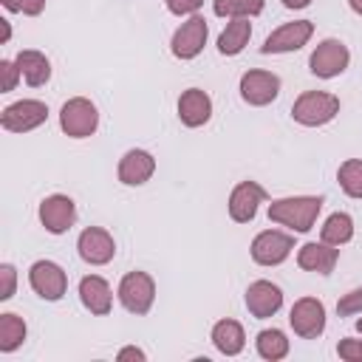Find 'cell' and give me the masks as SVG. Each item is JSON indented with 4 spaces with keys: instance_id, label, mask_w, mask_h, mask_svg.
I'll return each instance as SVG.
<instances>
[{
    "instance_id": "obj_17",
    "label": "cell",
    "mask_w": 362,
    "mask_h": 362,
    "mask_svg": "<svg viewBox=\"0 0 362 362\" xmlns=\"http://www.w3.org/2000/svg\"><path fill=\"white\" fill-rule=\"evenodd\" d=\"M116 173H119V181L124 187H141V184H147L153 178L156 158H153V153H147L141 147H133L119 158V170Z\"/></svg>"
},
{
    "instance_id": "obj_30",
    "label": "cell",
    "mask_w": 362,
    "mask_h": 362,
    "mask_svg": "<svg viewBox=\"0 0 362 362\" xmlns=\"http://www.w3.org/2000/svg\"><path fill=\"white\" fill-rule=\"evenodd\" d=\"M17 291V269L11 263H0V300H11Z\"/></svg>"
},
{
    "instance_id": "obj_24",
    "label": "cell",
    "mask_w": 362,
    "mask_h": 362,
    "mask_svg": "<svg viewBox=\"0 0 362 362\" xmlns=\"http://www.w3.org/2000/svg\"><path fill=\"white\" fill-rule=\"evenodd\" d=\"M354 238V218L348 212H331L320 226V240L331 246H345Z\"/></svg>"
},
{
    "instance_id": "obj_36",
    "label": "cell",
    "mask_w": 362,
    "mask_h": 362,
    "mask_svg": "<svg viewBox=\"0 0 362 362\" xmlns=\"http://www.w3.org/2000/svg\"><path fill=\"white\" fill-rule=\"evenodd\" d=\"M283 6H286V8H291V11H297V8L311 6V0H283Z\"/></svg>"
},
{
    "instance_id": "obj_1",
    "label": "cell",
    "mask_w": 362,
    "mask_h": 362,
    "mask_svg": "<svg viewBox=\"0 0 362 362\" xmlns=\"http://www.w3.org/2000/svg\"><path fill=\"white\" fill-rule=\"evenodd\" d=\"M322 195H288L269 204V221L288 226L291 232H311L317 223V215L322 209Z\"/></svg>"
},
{
    "instance_id": "obj_33",
    "label": "cell",
    "mask_w": 362,
    "mask_h": 362,
    "mask_svg": "<svg viewBox=\"0 0 362 362\" xmlns=\"http://www.w3.org/2000/svg\"><path fill=\"white\" fill-rule=\"evenodd\" d=\"M0 74H3V93H11L20 82V76H23L17 62L14 59H0Z\"/></svg>"
},
{
    "instance_id": "obj_16",
    "label": "cell",
    "mask_w": 362,
    "mask_h": 362,
    "mask_svg": "<svg viewBox=\"0 0 362 362\" xmlns=\"http://www.w3.org/2000/svg\"><path fill=\"white\" fill-rule=\"evenodd\" d=\"M283 305V291L272 280H255L246 288V308L255 320H269L280 311Z\"/></svg>"
},
{
    "instance_id": "obj_38",
    "label": "cell",
    "mask_w": 362,
    "mask_h": 362,
    "mask_svg": "<svg viewBox=\"0 0 362 362\" xmlns=\"http://www.w3.org/2000/svg\"><path fill=\"white\" fill-rule=\"evenodd\" d=\"M348 6H351V11H354V14H359V17H362V0H348Z\"/></svg>"
},
{
    "instance_id": "obj_15",
    "label": "cell",
    "mask_w": 362,
    "mask_h": 362,
    "mask_svg": "<svg viewBox=\"0 0 362 362\" xmlns=\"http://www.w3.org/2000/svg\"><path fill=\"white\" fill-rule=\"evenodd\" d=\"M263 201H266V189L257 181H240L229 192V204H226L229 218L235 223H249V221H255V215H257Z\"/></svg>"
},
{
    "instance_id": "obj_25",
    "label": "cell",
    "mask_w": 362,
    "mask_h": 362,
    "mask_svg": "<svg viewBox=\"0 0 362 362\" xmlns=\"http://www.w3.org/2000/svg\"><path fill=\"white\" fill-rule=\"evenodd\" d=\"M255 348H257V356L266 359V362H277V359H286L288 356V337L280 331V328H263L255 339Z\"/></svg>"
},
{
    "instance_id": "obj_39",
    "label": "cell",
    "mask_w": 362,
    "mask_h": 362,
    "mask_svg": "<svg viewBox=\"0 0 362 362\" xmlns=\"http://www.w3.org/2000/svg\"><path fill=\"white\" fill-rule=\"evenodd\" d=\"M356 331H359V334H362V317H359V320H356Z\"/></svg>"
},
{
    "instance_id": "obj_37",
    "label": "cell",
    "mask_w": 362,
    "mask_h": 362,
    "mask_svg": "<svg viewBox=\"0 0 362 362\" xmlns=\"http://www.w3.org/2000/svg\"><path fill=\"white\" fill-rule=\"evenodd\" d=\"M0 25H3V37H0V42H8V40H11V23H8V20H0Z\"/></svg>"
},
{
    "instance_id": "obj_12",
    "label": "cell",
    "mask_w": 362,
    "mask_h": 362,
    "mask_svg": "<svg viewBox=\"0 0 362 362\" xmlns=\"http://www.w3.org/2000/svg\"><path fill=\"white\" fill-rule=\"evenodd\" d=\"M314 34V23L311 20H294V23H283L280 28H274L263 45L260 54H288V51H300Z\"/></svg>"
},
{
    "instance_id": "obj_10",
    "label": "cell",
    "mask_w": 362,
    "mask_h": 362,
    "mask_svg": "<svg viewBox=\"0 0 362 362\" xmlns=\"http://www.w3.org/2000/svg\"><path fill=\"white\" fill-rule=\"evenodd\" d=\"M294 249V238L280 229H263L255 235L249 252L257 266H280Z\"/></svg>"
},
{
    "instance_id": "obj_35",
    "label": "cell",
    "mask_w": 362,
    "mask_h": 362,
    "mask_svg": "<svg viewBox=\"0 0 362 362\" xmlns=\"http://www.w3.org/2000/svg\"><path fill=\"white\" fill-rule=\"evenodd\" d=\"M116 359H119V362H147V354H144L141 348H136V345H124V348L116 354Z\"/></svg>"
},
{
    "instance_id": "obj_27",
    "label": "cell",
    "mask_w": 362,
    "mask_h": 362,
    "mask_svg": "<svg viewBox=\"0 0 362 362\" xmlns=\"http://www.w3.org/2000/svg\"><path fill=\"white\" fill-rule=\"evenodd\" d=\"M263 0H212V11L218 17H229V20H252L263 11Z\"/></svg>"
},
{
    "instance_id": "obj_9",
    "label": "cell",
    "mask_w": 362,
    "mask_h": 362,
    "mask_svg": "<svg viewBox=\"0 0 362 362\" xmlns=\"http://www.w3.org/2000/svg\"><path fill=\"white\" fill-rule=\"evenodd\" d=\"M240 99L252 107H266L272 105L277 96H280V76L272 74V71H260V68H252L240 76Z\"/></svg>"
},
{
    "instance_id": "obj_32",
    "label": "cell",
    "mask_w": 362,
    "mask_h": 362,
    "mask_svg": "<svg viewBox=\"0 0 362 362\" xmlns=\"http://www.w3.org/2000/svg\"><path fill=\"white\" fill-rule=\"evenodd\" d=\"M3 6H6V11H20L28 17H37V14H42L45 0H3Z\"/></svg>"
},
{
    "instance_id": "obj_20",
    "label": "cell",
    "mask_w": 362,
    "mask_h": 362,
    "mask_svg": "<svg viewBox=\"0 0 362 362\" xmlns=\"http://www.w3.org/2000/svg\"><path fill=\"white\" fill-rule=\"evenodd\" d=\"M79 300L82 305L96 314V317H105L110 314V305H113V291H110V283L99 274H88L79 280Z\"/></svg>"
},
{
    "instance_id": "obj_7",
    "label": "cell",
    "mask_w": 362,
    "mask_h": 362,
    "mask_svg": "<svg viewBox=\"0 0 362 362\" xmlns=\"http://www.w3.org/2000/svg\"><path fill=\"white\" fill-rule=\"evenodd\" d=\"M28 286L34 288L37 297H42V300H48V303H57V300H62L65 291H68V274H65V269H62L59 263H54V260H37V263H31V269H28Z\"/></svg>"
},
{
    "instance_id": "obj_34",
    "label": "cell",
    "mask_w": 362,
    "mask_h": 362,
    "mask_svg": "<svg viewBox=\"0 0 362 362\" xmlns=\"http://www.w3.org/2000/svg\"><path fill=\"white\" fill-rule=\"evenodd\" d=\"M167 11L175 14V17H192L198 14V8L204 6V0H164Z\"/></svg>"
},
{
    "instance_id": "obj_31",
    "label": "cell",
    "mask_w": 362,
    "mask_h": 362,
    "mask_svg": "<svg viewBox=\"0 0 362 362\" xmlns=\"http://www.w3.org/2000/svg\"><path fill=\"white\" fill-rule=\"evenodd\" d=\"M337 354L345 362H362V339L359 337H342L337 345Z\"/></svg>"
},
{
    "instance_id": "obj_5",
    "label": "cell",
    "mask_w": 362,
    "mask_h": 362,
    "mask_svg": "<svg viewBox=\"0 0 362 362\" xmlns=\"http://www.w3.org/2000/svg\"><path fill=\"white\" fill-rule=\"evenodd\" d=\"M116 294H119V303L130 314L144 317L153 308V300H156V280L147 272H127L119 280V291Z\"/></svg>"
},
{
    "instance_id": "obj_23",
    "label": "cell",
    "mask_w": 362,
    "mask_h": 362,
    "mask_svg": "<svg viewBox=\"0 0 362 362\" xmlns=\"http://www.w3.org/2000/svg\"><path fill=\"white\" fill-rule=\"evenodd\" d=\"M249 37H252V23L246 17L243 20H232V23H226V28L218 37V51L223 57H235L249 45Z\"/></svg>"
},
{
    "instance_id": "obj_18",
    "label": "cell",
    "mask_w": 362,
    "mask_h": 362,
    "mask_svg": "<svg viewBox=\"0 0 362 362\" xmlns=\"http://www.w3.org/2000/svg\"><path fill=\"white\" fill-rule=\"evenodd\" d=\"M178 119L184 127H204L212 119V99L201 88H187L178 96Z\"/></svg>"
},
{
    "instance_id": "obj_6",
    "label": "cell",
    "mask_w": 362,
    "mask_h": 362,
    "mask_svg": "<svg viewBox=\"0 0 362 362\" xmlns=\"http://www.w3.org/2000/svg\"><path fill=\"white\" fill-rule=\"evenodd\" d=\"M48 122V105L40 99H20L3 107L0 113V124L8 133H28L37 130L40 124Z\"/></svg>"
},
{
    "instance_id": "obj_4",
    "label": "cell",
    "mask_w": 362,
    "mask_h": 362,
    "mask_svg": "<svg viewBox=\"0 0 362 362\" xmlns=\"http://www.w3.org/2000/svg\"><path fill=\"white\" fill-rule=\"evenodd\" d=\"M351 65V51L342 40L337 37H325L322 42H317V48L308 57V71L320 79H334L339 76L345 68Z\"/></svg>"
},
{
    "instance_id": "obj_28",
    "label": "cell",
    "mask_w": 362,
    "mask_h": 362,
    "mask_svg": "<svg viewBox=\"0 0 362 362\" xmlns=\"http://www.w3.org/2000/svg\"><path fill=\"white\" fill-rule=\"evenodd\" d=\"M337 181L348 198L362 201V158H345L337 170Z\"/></svg>"
},
{
    "instance_id": "obj_8",
    "label": "cell",
    "mask_w": 362,
    "mask_h": 362,
    "mask_svg": "<svg viewBox=\"0 0 362 362\" xmlns=\"http://www.w3.org/2000/svg\"><path fill=\"white\" fill-rule=\"evenodd\" d=\"M206 34H209V25H206V20H204L201 14L187 17V20L175 28V34H173V40H170L173 57L181 59V62L195 59V57L204 51V45H206Z\"/></svg>"
},
{
    "instance_id": "obj_13",
    "label": "cell",
    "mask_w": 362,
    "mask_h": 362,
    "mask_svg": "<svg viewBox=\"0 0 362 362\" xmlns=\"http://www.w3.org/2000/svg\"><path fill=\"white\" fill-rule=\"evenodd\" d=\"M37 215H40V223L45 226V232L65 235L76 223V204H74V198H68L62 192H54V195L40 201Z\"/></svg>"
},
{
    "instance_id": "obj_19",
    "label": "cell",
    "mask_w": 362,
    "mask_h": 362,
    "mask_svg": "<svg viewBox=\"0 0 362 362\" xmlns=\"http://www.w3.org/2000/svg\"><path fill=\"white\" fill-rule=\"evenodd\" d=\"M339 263V246H331V243H303L297 249V266L303 272H317V274H331L334 266Z\"/></svg>"
},
{
    "instance_id": "obj_21",
    "label": "cell",
    "mask_w": 362,
    "mask_h": 362,
    "mask_svg": "<svg viewBox=\"0 0 362 362\" xmlns=\"http://www.w3.org/2000/svg\"><path fill=\"white\" fill-rule=\"evenodd\" d=\"M212 345L218 348V354L223 356H238L243 348H246V334H243V325L238 320H218L212 325Z\"/></svg>"
},
{
    "instance_id": "obj_26",
    "label": "cell",
    "mask_w": 362,
    "mask_h": 362,
    "mask_svg": "<svg viewBox=\"0 0 362 362\" xmlns=\"http://www.w3.org/2000/svg\"><path fill=\"white\" fill-rule=\"evenodd\" d=\"M25 334H28V328H25V320L23 317H17L11 311L0 314V354L17 351L25 342Z\"/></svg>"
},
{
    "instance_id": "obj_29",
    "label": "cell",
    "mask_w": 362,
    "mask_h": 362,
    "mask_svg": "<svg viewBox=\"0 0 362 362\" xmlns=\"http://www.w3.org/2000/svg\"><path fill=\"white\" fill-rule=\"evenodd\" d=\"M337 314H339V317L362 314V286H359V288H351L348 294H342V297L337 300Z\"/></svg>"
},
{
    "instance_id": "obj_22",
    "label": "cell",
    "mask_w": 362,
    "mask_h": 362,
    "mask_svg": "<svg viewBox=\"0 0 362 362\" xmlns=\"http://www.w3.org/2000/svg\"><path fill=\"white\" fill-rule=\"evenodd\" d=\"M14 62H17L20 74H23V79H25L31 88H42V85L51 79V62H48V57H45L42 51H37V48L20 51V54L14 57Z\"/></svg>"
},
{
    "instance_id": "obj_2",
    "label": "cell",
    "mask_w": 362,
    "mask_h": 362,
    "mask_svg": "<svg viewBox=\"0 0 362 362\" xmlns=\"http://www.w3.org/2000/svg\"><path fill=\"white\" fill-rule=\"evenodd\" d=\"M339 113V96L328 90H303L291 105V119L303 127H322Z\"/></svg>"
},
{
    "instance_id": "obj_14",
    "label": "cell",
    "mask_w": 362,
    "mask_h": 362,
    "mask_svg": "<svg viewBox=\"0 0 362 362\" xmlns=\"http://www.w3.org/2000/svg\"><path fill=\"white\" fill-rule=\"evenodd\" d=\"M76 252H79V257H82L85 263H90V266H105V263H110L113 255H116V240H113V235H110L107 229H102V226H88V229H82L79 238H76Z\"/></svg>"
},
{
    "instance_id": "obj_3",
    "label": "cell",
    "mask_w": 362,
    "mask_h": 362,
    "mask_svg": "<svg viewBox=\"0 0 362 362\" xmlns=\"http://www.w3.org/2000/svg\"><path fill=\"white\" fill-rule=\"evenodd\" d=\"M59 127L71 139H88V136H93L96 127H99V110H96V105L90 99H85V96H71L59 107Z\"/></svg>"
},
{
    "instance_id": "obj_11",
    "label": "cell",
    "mask_w": 362,
    "mask_h": 362,
    "mask_svg": "<svg viewBox=\"0 0 362 362\" xmlns=\"http://www.w3.org/2000/svg\"><path fill=\"white\" fill-rule=\"evenodd\" d=\"M288 325L300 339H317L325 331V305L317 297H300L294 300L288 311Z\"/></svg>"
}]
</instances>
